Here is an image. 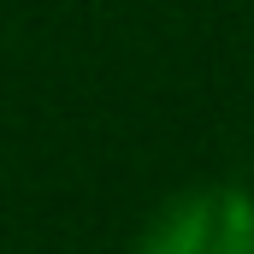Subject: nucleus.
<instances>
[{"instance_id": "obj_1", "label": "nucleus", "mask_w": 254, "mask_h": 254, "mask_svg": "<svg viewBox=\"0 0 254 254\" xmlns=\"http://www.w3.org/2000/svg\"><path fill=\"white\" fill-rule=\"evenodd\" d=\"M130 254H254V195L243 184H195L148 213Z\"/></svg>"}]
</instances>
